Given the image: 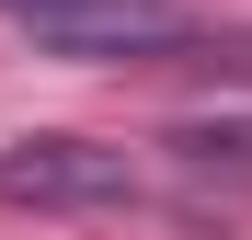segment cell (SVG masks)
Instances as JSON below:
<instances>
[{"mask_svg":"<svg viewBox=\"0 0 252 240\" xmlns=\"http://www.w3.org/2000/svg\"><path fill=\"white\" fill-rule=\"evenodd\" d=\"M126 194H138V160L103 137H12L0 149V206L80 217V206H126Z\"/></svg>","mask_w":252,"mask_h":240,"instance_id":"1","label":"cell"},{"mask_svg":"<svg viewBox=\"0 0 252 240\" xmlns=\"http://www.w3.org/2000/svg\"><path fill=\"white\" fill-rule=\"evenodd\" d=\"M34 46L58 57H149V46H184V0H23L12 12Z\"/></svg>","mask_w":252,"mask_h":240,"instance_id":"2","label":"cell"},{"mask_svg":"<svg viewBox=\"0 0 252 240\" xmlns=\"http://www.w3.org/2000/svg\"><path fill=\"white\" fill-rule=\"evenodd\" d=\"M0 12H23V0H0Z\"/></svg>","mask_w":252,"mask_h":240,"instance_id":"3","label":"cell"}]
</instances>
